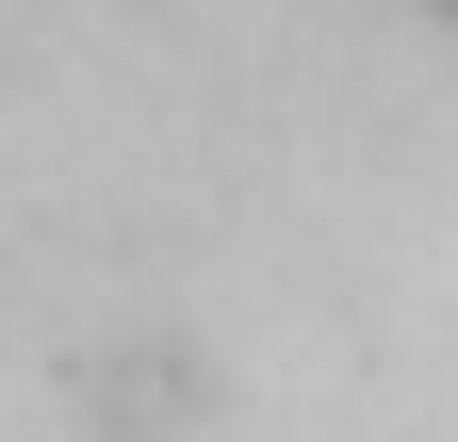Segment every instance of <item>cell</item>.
<instances>
[{
	"label": "cell",
	"instance_id": "cell-1",
	"mask_svg": "<svg viewBox=\"0 0 458 442\" xmlns=\"http://www.w3.org/2000/svg\"><path fill=\"white\" fill-rule=\"evenodd\" d=\"M426 17H458V0H426Z\"/></svg>",
	"mask_w": 458,
	"mask_h": 442
}]
</instances>
